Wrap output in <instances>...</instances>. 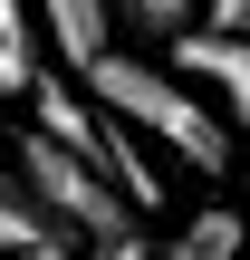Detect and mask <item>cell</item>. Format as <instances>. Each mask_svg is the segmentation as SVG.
<instances>
[{
  "label": "cell",
  "mask_w": 250,
  "mask_h": 260,
  "mask_svg": "<svg viewBox=\"0 0 250 260\" xmlns=\"http://www.w3.org/2000/svg\"><path fill=\"white\" fill-rule=\"evenodd\" d=\"M202 29H212V39H241V48H250V0H202Z\"/></svg>",
  "instance_id": "cell-8"
},
{
  "label": "cell",
  "mask_w": 250,
  "mask_h": 260,
  "mask_svg": "<svg viewBox=\"0 0 250 260\" xmlns=\"http://www.w3.org/2000/svg\"><path fill=\"white\" fill-rule=\"evenodd\" d=\"M19 251H58V241H48V222L29 212V193L0 174V260H19Z\"/></svg>",
  "instance_id": "cell-6"
},
{
  "label": "cell",
  "mask_w": 250,
  "mask_h": 260,
  "mask_svg": "<svg viewBox=\"0 0 250 260\" xmlns=\"http://www.w3.org/2000/svg\"><path fill=\"white\" fill-rule=\"evenodd\" d=\"M106 10H116V19H135V29H173V39H183V19H193L202 0H106Z\"/></svg>",
  "instance_id": "cell-7"
},
{
  "label": "cell",
  "mask_w": 250,
  "mask_h": 260,
  "mask_svg": "<svg viewBox=\"0 0 250 260\" xmlns=\"http://www.w3.org/2000/svg\"><path fill=\"white\" fill-rule=\"evenodd\" d=\"M29 10H39V39H48L67 68H87V58L116 48V10H106V0H29Z\"/></svg>",
  "instance_id": "cell-4"
},
{
  "label": "cell",
  "mask_w": 250,
  "mask_h": 260,
  "mask_svg": "<svg viewBox=\"0 0 250 260\" xmlns=\"http://www.w3.org/2000/svg\"><path fill=\"white\" fill-rule=\"evenodd\" d=\"M164 77H183L193 96L212 87V96H222V125H231V116L250 125V48H241V39H212V29H183V39H164Z\"/></svg>",
  "instance_id": "cell-3"
},
{
  "label": "cell",
  "mask_w": 250,
  "mask_h": 260,
  "mask_svg": "<svg viewBox=\"0 0 250 260\" xmlns=\"http://www.w3.org/2000/svg\"><path fill=\"white\" fill-rule=\"evenodd\" d=\"M10 183L29 193V212L48 222V241L77 260H145V222L116 203V183L87 164V154H67V145H48L39 125L10 145Z\"/></svg>",
  "instance_id": "cell-2"
},
{
  "label": "cell",
  "mask_w": 250,
  "mask_h": 260,
  "mask_svg": "<svg viewBox=\"0 0 250 260\" xmlns=\"http://www.w3.org/2000/svg\"><path fill=\"white\" fill-rule=\"evenodd\" d=\"M19 260H67V251H19Z\"/></svg>",
  "instance_id": "cell-9"
},
{
  "label": "cell",
  "mask_w": 250,
  "mask_h": 260,
  "mask_svg": "<svg viewBox=\"0 0 250 260\" xmlns=\"http://www.w3.org/2000/svg\"><path fill=\"white\" fill-rule=\"evenodd\" d=\"M77 77H87V106H96L106 125H125L135 145H164V154L193 164V174H231V125H222V106L193 96L183 77H164L154 58L106 48V58H87Z\"/></svg>",
  "instance_id": "cell-1"
},
{
  "label": "cell",
  "mask_w": 250,
  "mask_h": 260,
  "mask_svg": "<svg viewBox=\"0 0 250 260\" xmlns=\"http://www.w3.org/2000/svg\"><path fill=\"white\" fill-rule=\"evenodd\" d=\"M164 260H241V212H231V203H202V212L164 241Z\"/></svg>",
  "instance_id": "cell-5"
}]
</instances>
